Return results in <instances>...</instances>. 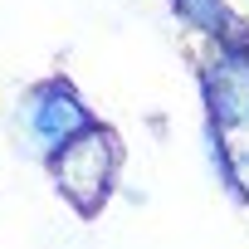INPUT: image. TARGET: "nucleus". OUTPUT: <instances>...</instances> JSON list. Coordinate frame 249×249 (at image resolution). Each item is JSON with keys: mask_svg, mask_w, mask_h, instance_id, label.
Segmentation results:
<instances>
[{"mask_svg": "<svg viewBox=\"0 0 249 249\" xmlns=\"http://www.w3.org/2000/svg\"><path fill=\"white\" fill-rule=\"evenodd\" d=\"M117 161H122L117 137L103 132L98 122H93L88 132H78L73 142H64V147L49 157V171H54V186L73 200L78 215H98L103 200H107V191H112Z\"/></svg>", "mask_w": 249, "mask_h": 249, "instance_id": "nucleus-1", "label": "nucleus"}, {"mask_svg": "<svg viewBox=\"0 0 249 249\" xmlns=\"http://www.w3.org/2000/svg\"><path fill=\"white\" fill-rule=\"evenodd\" d=\"M225 191H230L234 200H244V205H249V147H234V152H230V176H225Z\"/></svg>", "mask_w": 249, "mask_h": 249, "instance_id": "nucleus-5", "label": "nucleus"}, {"mask_svg": "<svg viewBox=\"0 0 249 249\" xmlns=\"http://www.w3.org/2000/svg\"><path fill=\"white\" fill-rule=\"evenodd\" d=\"M88 127H93V117H88L83 98L64 78H49V83L30 88V98H25V132L35 137V147L44 157H54L64 142H73Z\"/></svg>", "mask_w": 249, "mask_h": 249, "instance_id": "nucleus-2", "label": "nucleus"}, {"mask_svg": "<svg viewBox=\"0 0 249 249\" xmlns=\"http://www.w3.org/2000/svg\"><path fill=\"white\" fill-rule=\"evenodd\" d=\"M171 10L181 15V25L186 30H196L200 39H210V44H220L239 20L230 15V5L225 0H171Z\"/></svg>", "mask_w": 249, "mask_h": 249, "instance_id": "nucleus-4", "label": "nucleus"}, {"mask_svg": "<svg viewBox=\"0 0 249 249\" xmlns=\"http://www.w3.org/2000/svg\"><path fill=\"white\" fill-rule=\"evenodd\" d=\"M200 93L220 132H249V54L210 44V59L200 64Z\"/></svg>", "mask_w": 249, "mask_h": 249, "instance_id": "nucleus-3", "label": "nucleus"}]
</instances>
